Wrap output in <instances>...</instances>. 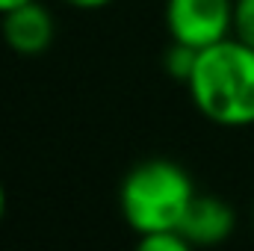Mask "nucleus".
<instances>
[{"label": "nucleus", "mask_w": 254, "mask_h": 251, "mask_svg": "<svg viewBox=\"0 0 254 251\" xmlns=\"http://www.w3.org/2000/svg\"><path fill=\"white\" fill-rule=\"evenodd\" d=\"M237 228V213L228 201H222L219 195H204L198 192L192 198L190 210L181 222L184 237L190 240L192 249H210L225 243Z\"/></svg>", "instance_id": "5"}, {"label": "nucleus", "mask_w": 254, "mask_h": 251, "mask_svg": "<svg viewBox=\"0 0 254 251\" xmlns=\"http://www.w3.org/2000/svg\"><path fill=\"white\" fill-rule=\"evenodd\" d=\"M195 60H198V51L195 48L181 45V42H172L169 51H166V57H163V68H166L169 77H175V80H181L187 86L192 68H195Z\"/></svg>", "instance_id": "6"}, {"label": "nucleus", "mask_w": 254, "mask_h": 251, "mask_svg": "<svg viewBox=\"0 0 254 251\" xmlns=\"http://www.w3.org/2000/svg\"><path fill=\"white\" fill-rule=\"evenodd\" d=\"M252 216H254V207H252Z\"/></svg>", "instance_id": "12"}, {"label": "nucleus", "mask_w": 254, "mask_h": 251, "mask_svg": "<svg viewBox=\"0 0 254 251\" xmlns=\"http://www.w3.org/2000/svg\"><path fill=\"white\" fill-rule=\"evenodd\" d=\"M65 6H71V9H83V12H95V9H104V6H110L113 0H63Z\"/></svg>", "instance_id": "9"}, {"label": "nucleus", "mask_w": 254, "mask_h": 251, "mask_svg": "<svg viewBox=\"0 0 254 251\" xmlns=\"http://www.w3.org/2000/svg\"><path fill=\"white\" fill-rule=\"evenodd\" d=\"M192 107L219 127L254 125V48L228 36L204 51L187 80Z\"/></svg>", "instance_id": "1"}, {"label": "nucleus", "mask_w": 254, "mask_h": 251, "mask_svg": "<svg viewBox=\"0 0 254 251\" xmlns=\"http://www.w3.org/2000/svg\"><path fill=\"white\" fill-rule=\"evenodd\" d=\"M0 36L18 57H39L57 39V18L42 0H27L0 15Z\"/></svg>", "instance_id": "4"}, {"label": "nucleus", "mask_w": 254, "mask_h": 251, "mask_svg": "<svg viewBox=\"0 0 254 251\" xmlns=\"http://www.w3.org/2000/svg\"><path fill=\"white\" fill-rule=\"evenodd\" d=\"M139 249L142 251H190V240L184 237L181 228H166V231H154L139 237Z\"/></svg>", "instance_id": "7"}, {"label": "nucleus", "mask_w": 254, "mask_h": 251, "mask_svg": "<svg viewBox=\"0 0 254 251\" xmlns=\"http://www.w3.org/2000/svg\"><path fill=\"white\" fill-rule=\"evenodd\" d=\"M234 36L254 48V0H234Z\"/></svg>", "instance_id": "8"}, {"label": "nucleus", "mask_w": 254, "mask_h": 251, "mask_svg": "<svg viewBox=\"0 0 254 251\" xmlns=\"http://www.w3.org/2000/svg\"><path fill=\"white\" fill-rule=\"evenodd\" d=\"M21 3H27V0H0V15H6L9 9H15V6H21Z\"/></svg>", "instance_id": "11"}, {"label": "nucleus", "mask_w": 254, "mask_h": 251, "mask_svg": "<svg viewBox=\"0 0 254 251\" xmlns=\"http://www.w3.org/2000/svg\"><path fill=\"white\" fill-rule=\"evenodd\" d=\"M163 21L172 42L204 51L234 36V0H166Z\"/></svg>", "instance_id": "3"}, {"label": "nucleus", "mask_w": 254, "mask_h": 251, "mask_svg": "<svg viewBox=\"0 0 254 251\" xmlns=\"http://www.w3.org/2000/svg\"><path fill=\"white\" fill-rule=\"evenodd\" d=\"M6 207H9V195H6V187H3V181H0V222L6 219Z\"/></svg>", "instance_id": "10"}, {"label": "nucleus", "mask_w": 254, "mask_h": 251, "mask_svg": "<svg viewBox=\"0 0 254 251\" xmlns=\"http://www.w3.org/2000/svg\"><path fill=\"white\" fill-rule=\"evenodd\" d=\"M198 189L190 172L166 157L136 163L119 187V210L136 237L181 228Z\"/></svg>", "instance_id": "2"}]
</instances>
